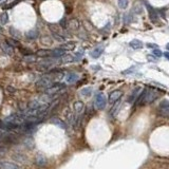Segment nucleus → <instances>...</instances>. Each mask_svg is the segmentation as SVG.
Listing matches in <instances>:
<instances>
[{"mask_svg": "<svg viewBox=\"0 0 169 169\" xmlns=\"http://www.w3.org/2000/svg\"><path fill=\"white\" fill-rule=\"evenodd\" d=\"M159 97V92L154 89L146 88L144 89L141 92V94L139 95L135 104L137 106H143V105L151 104V103L154 102L156 98Z\"/></svg>", "mask_w": 169, "mask_h": 169, "instance_id": "f257e3e1", "label": "nucleus"}, {"mask_svg": "<svg viewBox=\"0 0 169 169\" xmlns=\"http://www.w3.org/2000/svg\"><path fill=\"white\" fill-rule=\"evenodd\" d=\"M53 79L51 78L50 76H44L41 77V78L39 79V80L36 83V87L37 88H40V89H44V90H46L48 88H50V87L53 85Z\"/></svg>", "mask_w": 169, "mask_h": 169, "instance_id": "f03ea898", "label": "nucleus"}, {"mask_svg": "<svg viewBox=\"0 0 169 169\" xmlns=\"http://www.w3.org/2000/svg\"><path fill=\"white\" fill-rule=\"evenodd\" d=\"M158 112L162 117H169V100H164L160 103Z\"/></svg>", "mask_w": 169, "mask_h": 169, "instance_id": "7ed1b4c3", "label": "nucleus"}, {"mask_svg": "<svg viewBox=\"0 0 169 169\" xmlns=\"http://www.w3.org/2000/svg\"><path fill=\"white\" fill-rule=\"evenodd\" d=\"M106 104H107V100H106L105 94H103V93H97L96 96H95V100H94L95 107H96L98 110H103L105 109Z\"/></svg>", "mask_w": 169, "mask_h": 169, "instance_id": "20e7f679", "label": "nucleus"}, {"mask_svg": "<svg viewBox=\"0 0 169 169\" xmlns=\"http://www.w3.org/2000/svg\"><path fill=\"white\" fill-rule=\"evenodd\" d=\"M63 88H65V85L59 83H53L50 88L46 89V94H49V95H54V94H56V93H58L61 89H63Z\"/></svg>", "mask_w": 169, "mask_h": 169, "instance_id": "39448f33", "label": "nucleus"}, {"mask_svg": "<svg viewBox=\"0 0 169 169\" xmlns=\"http://www.w3.org/2000/svg\"><path fill=\"white\" fill-rule=\"evenodd\" d=\"M123 91H120V90H114L112 91L111 93L109 94V103L110 104H114V103H116L117 100H120V97L123 96Z\"/></svg>", "mask_w": 169, "mask_h": 169, "instance_id": "423d86ee", "label": "nucleus"}, {"mask_svg": "<svg viewBox=\"0 0 169 169\" xmlns=\"http://www.w3.org/2000/svg\"><path fill=\"white\" fill-rule=\"evenodd\" d=\"M73 108H74L75 114H76L77 116H79L85 111V104H83L81 100H77V102H75L74 105H73Z\"/></svg>", "mask_w": 169, "mask_h": 169, "instance_id": "0eeeda50", "label": "nucleus"}, {"mask_svg": "<svg viewBox=\"0 0 169 169\" xmlns=\"http://www.w3.org/2000/svg\"><path fill=\"white\" fill-rule=\"evenodd\" d=\"M104 51H105V46L104 44H100V46H96L94 50L91 51L90 55L92 58H98V57H100V55H102L103 53H104Z\"/></svg>", "mask_w": 169, "mask_h": 169, "instance_id": "6e6552de", "label": "nucleus"}, {"mask_svg": "<svg viewBox=\"0 0 169 169\" xmlns=\"http://www.w3.org/2000/svg\"><path fill=\"white\" fill-rule=\"evenodd\" d=\"M141 92H142L141 87H137L134 90L132 91L131 95H130L129 98H128V102H129V103H135V102H137V97H139V95L141 94Z\"/></svg>", "mask_w": 169, "mask_h": 169, "instance_id": "1a4fd4ad", "label": "nucleus"}, {"mask_svg": "<svg viewBox=\"0 0 169 169\" xmlns=\"http://www.w3.org/2000/svg\"><path fill=\"white\" fill-rule=\"evenodd\" d=\"M0 46H1L2 51L4 52L7 55L12 56L13 54H14V50H13V46H12L11 44H7V42H2V44H0Z\"/></svg>", "mask_w": 169, "mask_h": 169, "instance_id": "9d476101", "label": "nucleus"}, {"mask_svg": "<svg viewBox=\"0 0 169 169\" xmlns=\"http://www.w3.org/2000/svg\"><path fill=\"white\" fill-rule=\"evenodd\" d=\"M63 55H66V51L61 48H57V49L51 50V56L54 58H60Z\"/></svg>", "mask_w": 169, "mask_h": 169, "instance_id": "9b49d317", "label": "nucleus"}, {"mask_svg": "<svg viewBox=\"0 0 169 169\" xmlns=\"http://www.w3.org/2000/svg\"><path fill=\"white\" fill-rule=\"evenodd\" d=\"M78 78H79V76L77 73L71 72V73H69V74L66 76V81H67V83H74L78 80Z\"/></svg>", "mask_w": 169, "mask_h": 169, "instance_id": "f8f14e48", "label": "nucleus"}, {"mask_svg": "<svg viewBox=\"0 0 169 169\" xmlns=\"http://www.w3.org/2000/svg\"><path fill=\"white\" fill-rule=\"evenodd\" d=\"M0 169H21L18 165L13 164L10 162H1L0 163Z\"/></svg>", "mask_w": 169, "mask_h": 169, "instance_id": "ddd939ff", "label": "nucleus"}, {"mask_svg": "<svg viewBox=\"0 0 169 169\" xmlns=\"http://www.w3.org/2000/svg\"><path fill=\"white\" fill-rule=\"evenodd\" d=\"M129 46H131L132 49H134V50H139V49H142L143 48V42L141 41V40L139 39H133L130 41Z\"/></svg>", "mask_w": 169, "mask_h": 169, "instance_id": "4468645a", "label": "nucleus"}, {"mask_svg": "<svg viewBox=\"0 0 169 169\" xmlns=\"http://www.w3.org/2000/svg\"><path fill=\"white\" fill-rule=\"evenodd\" d=\"M68 28L72 31H76L79 28V22L77 19H71V20L68 22Z\"/></svg>", "mask_w": 169, "mask_h": 169, "instance_id": "2eb2a0df", "label": "nucleus"}, {"mask_svg": "<svg viewBox=\"0 0 169 169\" xmlns=\"http://www.w3.org/2000/svg\"><path fill=\"white\" fill-rule=\"evenodd\" d=\"M35 164L39 167H44L46 165V159L44 158V155H38L36 160H35Z\"/></svg>", "mask_w": 169, "mask_h": 169, "instance_id": "dca6fc26", "label": "nucleus"}, {"mask_svg": "<svg viewBox=\"0 0 169 169\" xmlns=\"http://www.w3.org/2000/svg\"><path fill=\"white\" fill-rule=\"evenodd\" d=\"M36 55L39 56V57H49V56H51V50L40 49L36 52Z\"/></svg>", "mask_w": 169, "mask_h": 169, "instance_id": "f3484780", "label": "nucleus"}, {"mask_svg": "<svg viewBox=\"0 0 169 169\" xmlns=\"http://www.w3.org/2000/svg\"><path fill=\"white\" fill-rule=\"evenodd\" d=\"M72 61H74V56L70 55V54H66L63 57H60V63H72Z\"/></svg>", "mask_w": 169, "mask_h": 169, "instance_id": "a211bd4d", "label": "nucleus"}, {"mask_svg": "<svg viewBox=\"0 0 169 169\" xmlns=\"http://www.w3.org/2000/svg\"><path fill=\"white\" fill-rule=\"evenodd\" d=\"M36 59H37V55H34V54H28V55H26L24 57H23V60L26 61V63H35L36 61Z\"/></svg>", "mask_w": 169, "mask_h": 169, "instance_id": "6ab92c4d", "label": "nucleus"}, {"mask_svg": "<svg viewBox=\"0 0 169 169\" xmlns=\"http://www.w3.org/2000/svg\"><path fill=\"white\" fill-rule=\"evenodd\" d=\"M10 34H11V36H13V38L14 39H19L20 38V32H19L18 30H16L15 28H10Z\"/></svg>", "mask_w": 169, "mask_h": 169, "instance_id": "aec40b11", "label": "nucleus"}, {"mask_svg": "<svg viewBox=\"0 0 169 169\" xmlns=\"http://www.w3.org/2000/svg\"><path fill=\"white\" fill-rule=\"evenodd\" d=\"M80 94L83 95V96H86V97H89V96H90V95L92 94V88H91V87H87V88L81 89Z\"/></svg>", "mask_w": 169, "mask_h": 169, "instance_id": "412c9836", "label": "nucleus"}, {"mask_svg": "<svg viewBox=\"0 0 169 169\" xmlns=\"http://www.w3.org/2000/svg\"><path fill=\"white\" fill-rule=\"evenodd\" d=\"M60 48L61 49H63L65 51H67V50H73L75 48V44L74 42H67V44H63L60 46Z\"/></svg>", "mask_w": 169, "mask_h": 169, "instance_id": "4be33fe9", "label": "nucleus"}, {"mask_svg": "<svg viewBox=\"0 0 169 169\" xmlns=\"http://www.w3.org/2000/svg\"><path fill=\"white\" fill-rule=\"evenodd\" d=\"M52 123L55 124V125H57L58 127L63 128V129H66V125H65V123H63V120H59V118H57V117L52 118Z\"/></svg>", "mask_w": 169, "mask_h": 169, "instance_id": "5701e85b", "label": "nucleus"}, {"mask_svg": "<svg viewBox=\"0 0 169 169\" xmlns=\"http://www.w3.org/2000/svg\"><path fill=\"white\" fill-rule=\"evenodd\" d=\"M37 36H38V32L36 30H32L27 33V37L29 39H35V38H37Z\"/></svg>", "mask_w": 169, "mask_h": 169, "instance_id": "b1692460", "label": "nucleus"}, {"mask_svg": "<svg viewBox=\"0 0 169 169\" xmlns=\"http://www.w3.org/2000/svg\"><path fill=\"white\" fill-rule=\"evenodd\" d=\"M0 20L2 24H7L9 22V15L7 14V12H3L2 14L0 15Z\"/></svg>", "mask_w": 169, "mask_h": 169, "instance_id": "393cba45", "label": "nucleus"}, {"mask_svg": "<svg viewBox=\"0 0 169 169\" xmlns=\"http://www.w3.org/2000/svg\"><path fill=\"white\" fill-rule=\"evenodd\" d=\"M117 4L122 10H125L129 4V1L128 0H117Z\"/></svg>", "mask_w": 169, "mask_h": 169, "instance_id": "a878e982", "label": "nucleus"}, {"mask_svg": "<svg viewBox=\"0 0 169 169\" xmlns=\"http://www.w3.org/2000/svg\"><path fill=\"white\" fill-rule=\"evenodd\" d=\"M83 50H79V51L77 52L76 54H75V56H74V61H76V60H79L81 57H83Z\"/></svg>", "mask_w": 169, "mask_h": 169, "instance_id": "bb28decb", "label": "nucleus"}, {"mask_svg": "<svg viewBox=\"0 0 169 169\" xmlns=\"http://www.w3.org/2000/svg\"><path fill=\"white\" fill-rule=\"evenodd\" d=\"M134 12L137 13V14H142V12H143V7H141L139 3H137V4L134 5Z\"/></svg>", "mask_w": 169, "mask_h": 169, "instance_id": "cd10ccee", "label": "nucleus"}, {"mask_svg": "<svg viewBox=\"0 0 169 169\" xmlns=\"http://www.w3.org/2000/svg\"><path fill=\"white\" fill-rule=\"evenodd\" d=\"M152 53H153V55H154V56H156V57H159V58H160V57H162V56L164 55V54H163V52L161 51L160 49H154V50H153V52H152Z\"/></svg>", "mask_w": 169, "mask_h": 169, "instance_id": "c85d7f7f", "label": "nucleus"}, {"mask_svg": "<svg viewBox=\"0 0 169 169\" xmlns=\"http://www.w3.org/2000/svg\"><path fill=\"white\" fill-rule=\"evenodd\" d=\"M53 37L55 38L56 40H58V41H63V37H61V35L58 34V33H53Z\"/></svg>", "mask_w": 169, "mask_h": 169, "instance_id": "c756f323", "label": "nucleus"}, {"mask_svg": "<svg viewBox=\"0 0 169 169\" xmlns=\"http://www.w3.org/2000/svg\"><path fill=\"white\" fill-rule=\"evenodd\" d=\"M7 42H9L11 46H18V41L17 40H15L14 38H12V39H9L7 40Z\"/></svg>", "mask_w": 169, "mask_h": 169, "instance_id": "7c9ffc66", "label": "nucleus"}, {"mask_svg": "<svg viewBox=\"0 0 169 169\" xmlns=\"http://www.w3.org/2000/svg\"><path fill=\"white\" fill-rule=\"evenodd\" d=\"M147 48H151V49H158V44H146Z\"/></svg>", "mask_w": 169, "mask_h": 169, "instance_id": "2f4dec72", "label": "nucleus"}, {"mask_svg": "<svg viewBox=\"0 0 169 169\" xmlns=\"http://www.w3.org/2000/svg\"><path fill=\"white\" fill-rule=\"evenodd\" d=\"M60 26L63 27V29H65V28H66V19H65V18H63V20L60 21Z\"/></svg>", "mask_w": 169, "mask_h": 169, "instance_id": "473e14b6", "label": "nucleus"}, {"mask_svg": "<svg viewBox=\"0 0 169 169\" xmlns=\"http://www.w3.org/2000/svg\"><path fill=\"white\" fill-rule=\"evenodd\" d=\"M7 2V0H0V5H4Z\"/></svg>", "mask_w": 169, "mask_h": 169, "instance_id": "72a5a7b5", "label": "nucleus"}, {"mask_svg": "<svg viewBox=\"0 0 169 169\" xmlns=\"http://www.w3.org/2000/svg\"><path fill=\"white\" fill-rule=\"evenodd\" d=\"M164 56L167 58V59H169V53H164Z\"/></svg>", "mask_w": 169, "mask_h": 169, "instance_id": "f704fd0d", "label": "nucleus"}, {"mask_svg": "<svg viewBox=\"0 0 169 169\" xmlns=\"http://www.w3.org/2000/svg\"><path fill=\"white\" fill-rule=\"evenodd\" d=\"M2 32H3V29L1 28V27H0V34H1V33H2Z\"/></svg>", "mask_w": 169, "mask_h": 169, "instance_id": "c9c22d12", "label": "nucleus"}, {"mask_svg": "<svg viewBox=\"0 0 169 169\" xmlns=\"http://www.w3.org/2000/svg\"><path fill=\"white\" fill-rule=\"evenodd\" d=\"M166 48H167V50H169V44H167V46H166Z\"/></svg>", "mask_w": 169, "mask_h": 169, "instance_id": "e433bc0d", "label": "nucleus"}]
</instances>
